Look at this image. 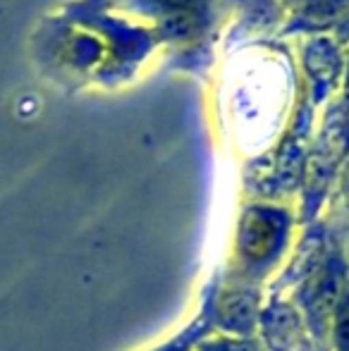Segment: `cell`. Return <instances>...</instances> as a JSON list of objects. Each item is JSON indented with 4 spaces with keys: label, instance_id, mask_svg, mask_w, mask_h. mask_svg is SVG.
Wrapping results in <instances>:
<instances>
[{
    "label": "cell",
    "instance_id": "obj_3",
    "mask_svg": "<svg viewBox=\"0 0 349 351\" xmlns=\"http://www.w3.org/2000/svg\"><path fill=\"white\" fill-rule=\"evenodd\" d=\"M160 3L168 5V8H170V10H175V12H182V14H184L186 10H189L191 5L196 3V0H160Z\"/></svg>",
    "mask_w": 349,
    "mask_h": 351
},
{
    "label": "cell",
    "instance_id": "obj_2",
    "mask_svg": "<svg viewBox=\"0 0 349 351\" xmlns=\"http://www.w3.org/2000/svg\"><path fill=\"white\" fill-rule=\"evenodd\" d=\"M337 344L342 351H349V296L342 301L340 311H337Z\"/></svg>",
    "mask_w": 349,
    "mask_h": 351
},
{
    "label": "cell",
    "instance_id": "obj_1",
    "mask_svg": "<svg viewBox=\"0 0 349 351\" xmlns=\"http://www.w3.org/2000/svg\"><path fill=\"white\" fill-rule=\"evenodd\" d=\"M275 234L278 230H275L273 217H268L265 213H249L242 227V244L252 256L265 254L275 241Z\"/></svg>",
    "mask_w": 349,
    "mask_h": 351
},
{
    "label": "cell",
    "instance_id": "obj_4",
    "mask_svg": "<svg viewBox=\"0 0 349 351\" xmlns=\"http://www.w3.org/2000/svg\"><path fill=\"white\" fill-rule=\"evenodd\" d=\"M342 191H345V201H347V206H349V167H347V172H345V180H342Z\"/></svg>",
    "mask_w": 349,
    "mask_h": 351
}]
</instances>
